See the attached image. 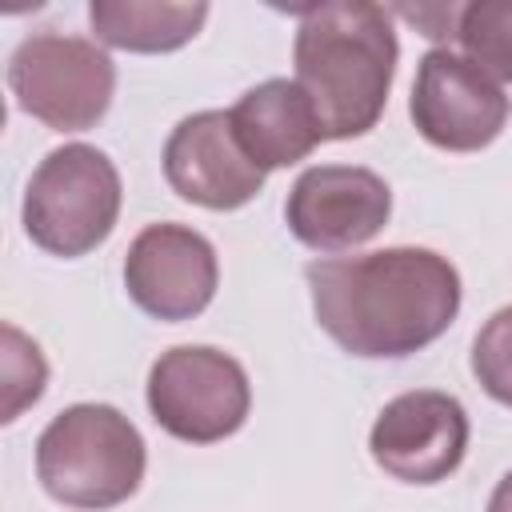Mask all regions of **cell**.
<instances>
[{"label":"cell","mask_w":512,"mask_h":512,"mask_svg":"<svg viewBox=\"0 0 512 512\" xmlns=\"http://www.w3.org/2000/svg\"><path fill=\"white\" fill-rule=\"evenodd\" d=\"M460 8H464V4H396L392 12L404 16L408 24H416L420 36L440 40V48H448V40H456Z\"/></svg>","instance_id":"17"},{"label":"cell","mask_w":512,"mask_h":512,"mask_svg":"<svg viewBox=\"0 0 512 512\" xmlns=\"http://www.w3.org/2000/svg\"><path fill=\"white\" fill-rule=\"evenodd\" d=\"M368 452L400 484H440L468 452V412L452 392H400L380 408Z\"/></svg>","instance_id":"10"},{"label":"cell","mask_w":512,"mask_h":512,"mask_svg":"<svg viewBox=\"0 0 512 512\" xmlns=\"http://www.w3.org/2000/svg\"><path fill=\"white\" fill-rule=\"evenodd\" d=\"M208 20L204 0H92L88 4V24L100 44L120 48V52H176Z\"/></svg>","instance_id":"13"},{"label":"cell","mask_w":512,"mask_h":512,"mask_svg":"<svg viewBox=\"0 0 512 512\" xmlns=\"http://www.w3.org/2000/svg\"><path fill=\"white\" fill-rule=\"evenodd\" d=\"M48 380V364L40 356V348L12 324H4V416L0 420H16L28 404L40 400Z\"/></svg>","instance_id":"16"},{"label":"cell","mask_w":512,"mask_h":512,"mask_svg":"<svg viewBox=\"0 0 512 512\" xmlns=\"http://www.w3.org/2000/svg\"><path fill=\"white\" fill-rule=\"evenodd\" d=\"M228 120H232L240 148L264 172L300 164L324 140L312 100L304 96V88L296 80H284V76H272V80L248 88L228 108Z\"/></svg>","instance_id":"12"},{"label":"cell","mask_w":512,"mask_h":512,"mask_svg":"<svg viewBox=\"0 0 512 512\" xmlns=\"http://www.w3.org/2000/svg\"><path fill=\"white\" fill-rule=\"evenodd\" d=\"M472 376L480 380V388L512 408V304L492 312L484 320V328L472 340Z\"/></svg>","instance_id":"15"},{"label":"cell","mask_w":512,"mask_h":512,"mask_svg":"<svg viewBox=\"0 0 512 512\" xmlns=\"http://www.w3.org/2000/svg\"><path fill=\"white\" fill-rule=\"evenodd\" d=\"M488 512H512V472H504L488 496Z\"/></svg>","instance_id":"18"},{"label":"cell","mask_w":512,"mask_h":512,"mask_svg":"<svg viewBox=\"0 0 512 512\" xmlns=\"http://www.w3.org/2000/svg\"><path fill=\"white\" fill-rule=\"evenodd\" d=\"M316 324L352 356L404 360L440 340L460 312V272L432 248L324 256L304 268Z\"/></svg>","instance_id":"1"},{"label":"cell","mask_w":512,"mask_h":512,"mask_svg":"<svg viewBox=\"0 0 512 512\" xmlns=\"http://www.w3.org/2000/svg\"><path fill=\"white\" fill-rule=\"evenodd\" d=\"M148 468L140 428L112 404H72L36 440L40 488L76 512H108L136 496Z\"/></svg>","instance_id":"3"},{"label":"cell","mask_w":512,"mask_h":512,"mask_svg":"<svg viewBox=\"0 0 512 512\" xmlns=\"http://www.w3.org/2000/svg\"><path fill=\"white\" fill-rule=\"evenodd\" d=\"M392 216V188L360 164H312L296 176L284 220L312 252H352L368 244Z\"/></svg>","instance_id":"8"},{"label":"cell","mask_w":512,"mask_h":512,"mask_svg":"<svg viewBox=\"0 0 512 512\" xmlns=\"http://www.w3.org/2000/svg\"><path fill=\"white\" fill-rule=\"evenodd\" d=\"M408 116L432 148L480 152L504 132L512 116V100L464 52L428 48L416 64Z\"/></svg>","instance_id":"7"},{"label":"cell","mask_w":512,"mask_h":512,"mask_svg":"<svg viewBox=\"0 0 512 512\" xmlns=\"http://www.w3.org/2000/svg\"><path fill=\"white\" fill-rule=\"evenodd\" d=\"M120 172L92 144L52 148L24 188V232L36 248L76 260L100 248L120 216Z\"/></svg>","instance_id":"4"},{"label":"cell","mask_w":512,"mask_h":512,"mask_svg":"<svg viewBox=\"0 0 512 512\" xmlns=\"http://www.w3.org/2000/svg\"><path fill=\"white\" fill-rule=\"evenodd\" d=\"M456 44L496 84H512V0H472L460 8Z\"/></svg>","instance_id":"14"},{"label":"cell","mask_w":512,"mask_h":512,"mask_svg":"<svg viewBox=\"0 0 512 512\" xmlns=\"http://www.w3.org/2000/svg\"><path fill=\"white\" fill-rule=\"evenodd\" d=\"M264 168L240 148L228 112L208 108L184 116L164 140V180L168 188L208 212H236L264 188Z\"/></svg>","instance_id":"11"},{"label":"cell","mask_w":512,"mask_h":512,"mask_svg":"<svg viewBox=\"0 0 512 512\" xmlns=\"http://www.w3.org/2000/svg\"><path fill=\"white\" fill-rule=\"evenodd\" d=\"M400 44L392 12L372 0H328L300 8L292 64L312 100L324 140H356L384 116Z\"/></svg>","instance_id":"2"},{"label":"cell","mask_w":512,"mask_h":512,"mask_svg":"<svg viewBox=\"0 0 512 512\" xmlns=\"http://www.w3.org/2000/svg\"><path fill=\"white\" fill-rule=\"evenodd\" d=\"M8 88L16 108L52 132H88L104 120L116 92L112 56L84 36L32 32L8 56Z\"/></svg>","instance_id":"5"},{"label":"cell","mask_w":512,"mask_h":512,"mask_svg":"<svg viewBox=\"0 0 512 512\" xmlns=\"http://www.w3.org/2000/svg\"><path fill=\"white\" fill-rule=\"evenodd\" d=\"M220 284L216 248L188 224L164 220L136 232L124 256V288L140 312L164 324L200 316Z\"/></svg>","instance_id":"9"},{"label":"cell","mask_w":512,"mask_h":512,"mask_svg":"<svg viewBox=\"0 0 512 512\" xmlns=\"http://www.w3.org/2000/svg\"><path fill=\"white\" fill-rule=\"evenodd\" d=\"M252 384L236 356L212 344H176L148 372L152 420L184 444H216L244 428Z\"/></svg>","instance_id":"6"}]
</instances>
